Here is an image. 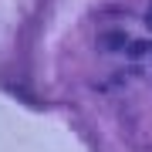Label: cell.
<instances>
[{
	"label": "cell",
	"mask_w": 152,
	"mask_h": 152,
	"mask_svg": "<svg viewBox=\"0 0 152 152\" xmlns=\"http://www.w3.org/2000/svg\"><path fill=\"white\" fill-rule=\"evenodd\" d=\"M102 44H105L108 51H115V48L125 44V34H102Z\"/></svg>",
	"instance_id": "obj_1"
},
{
	"label": "cell",
	"mask_w": 152,
	"mask_h": 152,
	"mask_svg": "<svg viewBox=\"0 0 152 152\" xmlns=\"http://www.w3.org/2000/svg\"><path fill=\"white\" fill-rule=\"evenodd\" d=\"M145 51H149V41H135L132 44V54H145Z\"/></svg>",
	"instance_id": "obj_2"
},
{
	"label": "cell",
	"mask_w": 152,
	"mask_h": 152,
	"mask_svg": "<svg viewBox=\"0 0 152 152\" xmlns=\"http://www.w3.org/2000/svg\"><path fill=\"white\" fill-rule=\"evenodd\" d=\"M145 20H149V27H152V14H149V17H145Z\"/></svg>",
	"instance_id": "obj_3"
}]
</instances>
